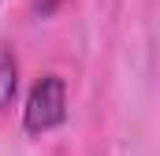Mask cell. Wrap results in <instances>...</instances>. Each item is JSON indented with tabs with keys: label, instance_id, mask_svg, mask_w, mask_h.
Returning a JSON list of instances; mask_svg holds the SVG:
<instances>
[{
	"label": "cell",
	"instance_id": "obj_1",
	"mask_svg": "<svg viewBox=\"0 0 160 156\" xmlns=\"http://www.w3.org/2000/svg\"><path fill=\"white\" fill-rule=\"evenodd\" d=\"M67 119V85L60 75H45L34 82L26 108H22V126L26 134H45Z\"/></svg>",
	"mask_w": 160,
	"mask_h": 156
},
{
	"label": "cell",
	"instance_id": "obj_2",
	"mask_svg": "<svg viewBox=\"0 0 160 156\" xmlns=\"http://www.w3.org/2000/svg\"><path fill=\"white\" fill-rule=\"evenodd\" d=\"M15 89H19V63L11 52H0V112L15 100Z\"/></svg>",
	"mask_w": 160,
	"mask_h": 156
}]
</instances>
